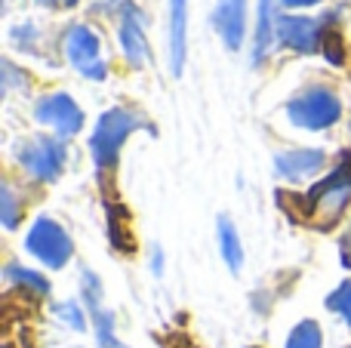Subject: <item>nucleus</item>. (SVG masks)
<instances>
[{"label": "nucleus", "instance_id": "11", "mask_svg": "<svg viewBox=\"0 0 351 348\" xmlns=\"http://www.w3.org/2000/svg\"><path fill=\"white\" fill-rule=\"evenodd\" d=\"M327 154L317 151V148H296V151H284L274 158V170L278 176L290 179V182H302V179H311L317 170L324 166Z\"/></svg>", "mask_w": 351, "mask_h": 348}, {"label": "nucleus", "instance_id": "4", "mask_svg": "<svg viewBox=\"0 0 351 348\" xmlns=\"http://www.w3.org/2000/svg\"><path fill=\"white\" fill-rule=\"evenodd\" d=\"M19 164L40 182H53L65 170V145L53 136H34L19 145Z\"/></svg>", "mask_w": 351, "mask_h": 348}, {"label": "nucleus", "instance_id": "16", "mask_svg": "<svg viewBox=\"0 0 351 348\" xmlns=\"http://www.w3.org/2000/svg\"><path fill=\"white\" fill-rule=\"evenodd\" d=\"M324 345V336H321V327L315 321H302L296 324V330L290 333L287 339V348H321Z\"/></svg>", "mask_w": 351, "mask_h": 348}, {"label": "nucleus", "instance_id": "20", "mask_svg": "<svg viewBox=\"0 0 351 348\" xmlns=\"http://www.w3.org/2000/svg\"><path fill=\"white\" fill-rule=\"evenodd\" d=\"M56 314H59L68 327H74V330H84V327H86L84 308H80L77 302H59V306H56Z\"/></svg>", "mask_w": 351, "mask_h": 348}, {"label": "nucleus", "instance_id": "22", "mask_svg": "<svg viewBox=\"0 0 351 348\" xmlns=\"http://www.w3.org/2000/svg\"><path fill=\"white\" fill-rule=\"evenodd\" d=\"M37 3L49 6V10H68V6H74L77 0H37Z\"/></svg>", "mask_w": 351, "mask_h": 348}, {"label": "nucleus", "instance_id": "6", "mask_svg": "<svg viewBox=\"0 0 351 348\" xmlns=\"http://www.w3.org/2000/svg\"><path fill=\"white\" fill-rule=\"evenodd\" d=\"M65 53H68V62H71L84 77L102 80L105 74H108V65H105V59H102V47H99V37L93 34L86 25H74V28H68Z\"/></svg>", "mask_w": 351, "mask_h": 348}, {"label": "nucleus", "instance_id": "8", "mask_svg": "<svg viewBox=\"0 0 351 348\" xmlns=\"http://www.w3.org/2000/svg\"><path fill=\"white\" fill-rule=\"evenodd\" d=\"M121 47L133 68H142L148 62V37H145V16L130 0L121 3Z\"/></svg>", "mask_w": 351, "mask_h": 348}, {"label": "nucleus", "instance_id": "19", "mask_svg": "<svg viewBox=\"0 0 351 348\" xmlns=\"http://www.w3.org/2000/svg\"><path fill=\"white\" fill-rule=\"evenodd\" d=\"M19 201H16V195H12V188L10 185H3L0 188V219H3V225L6 228H16L19 225Z\"/></svg>", "mask_w": 351, "mask_h": 348}, {"label": "nucleus", "instance_id": "12", "mask_svg": "<svg viewBox=\"0 0 351 348\" xmlns=\"http://www.w3.org/2000/svg\"><path fill=\"white\" fill-rule=\"evenodd\" d=\"M216 28L228 49H241L243 34H247V0H219Z\"/></svg>", "mask_w": 351, "mask_h": 348}, {"label": "nucleus", "instance_id": "1", "mask_svg": "<svg viewBox=\"0 0 351 348\" xmlns=\"http://www.w3.org/2000/svg\"><path fill=\"white\" fill-rule=\"evenodd\" d=\"M148 127V121L142 114H136L133 108H111L105 111L102 117H99L96 123V133H93V160H96V166H114L117 154H121V145L130 139V133H136V129Z\"/></svg>", "mask_w": 351, "mask_h": 348}, {"label": "nucleus", "instance_id": "24", "mask_svg": "<svg viewBox=\"0 0 351 348\" xmlns=\"http://www.w3.org/2000/svg\"><path fill=\"white\" fill-rule=\"evenodd\" d=\"M160 265H164V256H160V250H154V271H160Z\"/></svg>", "mask_w": 351, "mask_h": 348}, {"label": "nucleus", "instance_id": "2", "mask_svg": "<svg viewBox=\"0 0 351 348\" xmlns=\"http://www.w3.org/2000/svg\"><path fill=\"white\" fill-rule=\"evenodd\" d=\"M348 203H351V166L342 164V166H336L327 179H321V182L311 188L308 216L315 225L333 228L336 222L346 216Z\"/></svg>", "mask_w": 351, "mask_h": 348}, {"label": "nucleus", "instance_id": "15", "mask_svg": "<svg viewBox=\"0 0 351 348\" xmlns=\"http://www.w3.org/2000/svg\"><path fill=\"white\" fill-rule=\"evenodd\" d=\"M6 281H12L16 287L22 290H31L34 296H47L49 293V281L43 275L31 269H22V265H6Z\"/></svg>", "mask_w": 351, "mask_h": 348}, {"label": "nucleus", "instance_id": "14", "mask_svg": "<svg viewBox=\"0 0 351 348\" xmlns=\"http://www.w3.org/2000/svg\"><path fill=\"white\" fill-rule=\"evenodd\" d=\"M219 250H222V259L228 262L231 271H241L243 247H241V238H237V232H234L228 216H219Z\"/></svg>", "mask_w": 351, "mask_h": 348}, {"label": "nucleus", "instance_id": "3", "mask_svg": "<svg viewBox=\"0 0 351 348\" xmlns=\"http://www.w3.org/2000/svg\"><path fill=\"white\" fill-rule=\"evenodd\" d=\"M287 114L302 129H327L339 121L342 102L330 86H308V90H302L296 99H290Z\"/></svg>", "mask_w": 351, "mask_h": 348}, {"label": "nucleus", "instance_id": "5", "mask_svg": "<svg viewBox=\"0 0 351 348\" xmlns=\"http://www.w3.org/2000/svg\"><path fill=\"white\" fill-rule=\"evenodd\" d=\"M25 247H28L31 256H37L43 265H49V269H62L74 253L71 238H68L65 228L53 219H37L34 225H31L28 238H25Z\"/></svg>", "mask_w": 351, "mask_h": 348}, {"label": "nucleus", "instance_id": "10", "mask_svg": "<svg viewBox=\"0 0 351 348\" xmlns=\"http://www.w3.org/2000/svg\"><path fill=\"white\" fill-rule=\"evenodd\" d=\"M278 37L296 53H315L324 43V31L315 18L305 16H284L278 22Z\"/></svg>", "mask_w": 351, "mask_h": 348}, {"label": "nucleus", "instance_id": "18", "mask_svg": "<svg viewBox=\"0 0 351 348\" xmlns=\"http://www.w3.org/2000/svg\"><path fill=\"white\" fill-rule=\"evenodd\" d=\"M327 308H330V312H336L351 327V281L339 284V287L327 296Z\"/></svg>", "mask_w": 351, "mask_h": 348}, {"label": "nucleus", "instance_id": "17", "mask_svg": "<svg viewBox=\"0 0 351 348\" xmlns=\"http://www.w3.org/2000/svg\"><path fill=\"white\" fill-rule=\"evenodd\" d=\"M271 0H259V34H256V62L271 47Z\"/></svg>", "mask_w": 351, "mask_h": 348}, {"label": "nucleus", "instance_id": "21", "mask_svg": "<svg viewBox=\"0 0 351 348\" xmlns=\"http://www.w3.org/2000/svg\"><path fill=\"white\" fill-rule=\"evenodd\" d=\"M321 49L330 55V62H336V65H339V62L346 59V55H342V49H339V37H336V34H324Z\"/></svg>", "mask_w": 351, "mask_h": 348}, {"label": "nucleus", "instance_id": "13", "mask_svg": "<svg viewBox=\"0 0 351 348\" xmlns=\"http://www.w3.org/2000/svg\"><path fill=\"white\" fill-rule=\"evenodd\" d=\"M188 49V0H170V68L182 74Z\"/></svg>", "mask_w": 351, "mask_h": 348}, {"label": "nucleus", "instance_id": "7", "mask_svg": "<svg viewBox=\"0 0 351 348\" xmlns=\"http://www.w3.org/2000/svg\"><path fill=\"white\" fill-rule=\"evenodd\" d=\"M34 117L43 123V127L53 129L56 136H62V139L74 136L80 127H84V111H80V105L74 102L71 96H65V92L43 96L34 108Z\"/></svg>", "mask_w": 351, "mask_h": 348}, {"label": "nucleus", "instance_id": "9", "mask_svg": "<svg viewBox=\"0 0 351 348\" xmlns=\"http://www.w3.org/2000/svg\"><path fill=\"white\" fill-rule=\"evenodd\" d=\"M80 287H84V299H86V308H90V318H93V324H96L99 348H121V343H117V336H114V318H111L102 306V284H99V277L84 269Z\"/></svg>", "mask_w": 351, "mask_h": 348}, {"label": "nucleus", "instance_id": "23", "mask_svg": "<svg viewBox=\"0 0 351 348\" xmlns=\"http://www.w3.org/2000/svg\"><path fill=\"white\" fill-rule=\"evenodd\" d=\"M287 6H311V3H317V0H284Z\"/></svg>", "mask_w": 351, "mask_h": 348}]
</instances>
